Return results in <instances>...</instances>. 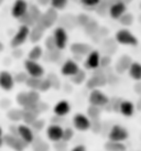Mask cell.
<instances>
[{
    "label": "cell",
    "mask_w": 141,
    "mask_h": 151,
    "mask_svg": "<svg viewBox=\"0 0 141 151\" xmlns=\"http://www.w3.org/2000/svg\"><path fill=\"white\" fill-rule=\"evenodd\" d=\"M115 38H116L117 42L119 43V44H122V45H129V46L138 45V39L128 29H120L119 31H117Z\"/></svg>",
    "instance_id": "1"
},
{
    "label": "cell",
    "mask_w": 141,
    "mask_h": 151,
    "mask_svg": "<svg viewBox=\"0 0 141 151\" xmlns=\"http://www.w3.org/2000/svg\"><path fill=\"white\" fill-rule=\"evenodd\" d=\"M29 34H30V27H28V25L25 24H21V27L18 29V31L13 35L11 41H10L11 47H13V49L20 47L29 39Z\"/></svg>",
    "instance_id": "2"
},
{
    "label": "cell",
    "mask_w": 141,
    "mask_h": 151,
    "mask_svg": "<svg viewBox=\"0 0 141 151\" xmlns=\"http://www.w3.org/2000/svg\"><path fill=\"white\" fill-rule=\"evenodd\" d=\"M58 10L55 8H53V7H50L45 12L42 13L41 19H40L39 22H37V23L42 25L44 29H49L51 27H53L54 23L58 21Z\"/></svg>",
    "instance_id": "3"
},
{
    "label": "cell",
    "mask_w": 141,
    "mask_h": 151,
    "mask_svg": "<svg viewBox=\"0 0 141 151\" xmlns=\"http://www.w3.org/2000/svg\"><path fill=\"white\" fill-rule=\"evenodd\" d=\"M129 137L128 130L126 129L124 127L119 126V125H114L109 130L108 134V139L112 141H124L127 140Z\"/></svg>",
    "instance_id": "4"
},
{
    "label": "cell",
    "mask_w": 141,
    "mask_h": 151,
    "mask_svg": "<svg viewBox=\"0 0 141 151\" xmlns=\"http://www.w3.org/2000/svg\"><path fill=\"white\" fill-rule=\"evenodd\" d=\"M4 142L8 146L9 148H11L13 150H23L24 148H27L28 143L24 142L19 136L16 134H9L4 136Z\"/></svg>",
    "instance_id": "5"
},
{
    "label": "cell",
    "mask_w": 141,
    "mask_h": 151,
    "mask_svg": "<svg viewBox=\"0 0 141 151\" xmlns=\"http://www.w3.org/2000/svg\"><path fill=\"white\" fill-rule=\"evenodd\" d=\"M88 99H89V104H91V105L103 107V106H106V104L109 101V97L105 93L101 92L100 89L94 88V89H91Z\"/></svg>",
    "instance_id": "6"
},
{
    "label": "cell",
    "mask_w": 141,
    "mask_h": 151,
    "mask_svg": "<svg viewBox=\"0 0 141 151\" xmlns=\"http://www.w3.org/2000/svg\"><path fill=\"white\" fill-rule=\"evenodd\" d=\"M25 72L29 74V76H34V77H42L44 75V68L41 64H39L37 61L33 60H25L24 62Z\"/></svg>",
    "instance_id": "7"
},
{
    "label": "cell",
    "mask_w": 141,
    "mask_h": 151,
    "mask_svg": "<svg viewBox=\"0 0 141 151\" xmlns=\"http://www.w3.org/2000/svg\"><path fill=\"white\" fill-rule=\"evenodd\" d=\"M53 37H54V41H55L56 49H58V50H64V49L66 47L67 40H68L67 32H66V30H65V28L58 27L56 29L54 30Z\"/></svg>",
    "instance_id": "8"
},
{
    "label": "cell",
    "mask_w": 141,
    "mask_h": 151,
    "mask_svg": "<svg viewBox=\"0 0 141 151\" xmlns=\"http://www.w3.org/2000/svg\"><path fill=\"white\" fill-rule=\"evenodd\" d=\"M91 119L84 114H76L73 118V125L79 131H86L91 129Z\"/></svg>",
    "instance_id": "9"
},
{
    "label": "cell",
    "mask_w": 141,
    "mask_h": 151,
    "mask_svg": "<svg viewBox=\"0 0 141 151\" xmlns=\"http://www.w3.org/2000/svg\"><path fill=\"white\" fill-rule=\"evenodd\" d=\"M29 4L25 0H16L11 7V16L16 19H20L23 14L28 12Z\"/></svg>",
    "instance_id": "10"
},
{
    "label": "cell",
    "mask_w": 141,
    "mask_h": 151,
    "mask_svg": "<svg viewBox=\"0 0 141 151\" xmlns=\"http://www.w3.org/2000/svg\"><path fill=\"white\" fill-rule=\"evenodd\" d=\"M109 16L115 19V20H119V18L124 14L126 11H127V4L124 2V0H119V1H116L115 4H112L109 9Z\"/></svg>",
    "instance_id": "11"
},
{
    "label": "cell",
    "mask_w": 141,
    "mask_h": 151,
    "mask_svg": "<svg viewBox=\"0 0 141 151\" xmlns=\"http://www.w3.org/2000/svg\"><path fill=\"white\" fill-rule=\"evenodd\" d=\"M100 53L97 50H91L87 55L85 60V66L91 70H96L100 66Z\"/></svg>",
    "instance_id": "12"
},
{
    "label": "cell",
    "mask_w": 141,
    "mask_h": 151,
    "mask_svg": "<svg viewBox=\"0 0 141 151\" xmlns=\"http://www.w3.org/2000/svg\"><path fill=\"white\" fill-rule=\"evenodd\" d=\"M63 132H64V128H62V126L56 125V124H52L46 129V136H47V138L50 139L51 141H53V142L62 140Z\"/></svg>",
    "instance_id": "13"
},
{
    "label": "cell",
    "mask_w": 141,
    "mask_h": 151,
    "mask_svg": "<svg viewBox=\"0 0 141 151\" xmlns=\"http://www.w3.org/2000/svg\"><path fill=\"white\" fill-rule=\"evenodd\" d=\"M14 77L9 72H0V87L6 92H10L14 86Z\"/></svg>",
    "instance_id": "14"
},
{
    "label": "cell",
    "mask_w": 141,
    "mask_h": 151,
    "mask_svg": "<svg viewBox=\"0 0 141 151\" xmlns=\"http://www.w3.org/2000/svg\"><path fill=\"white\" fill-rule=\"evenodd\" d=\"M18 136L28 145H31L34 141L33 130L28 125H19L18 126Z\"/></svg>",
    "instance_id": "15"
},
{
    "label": "cell",
    "mask_w": 141,
    "mask_h": 151,
    "mask_svg": "<svg viewBox=\"0 0 141 151\" xmlns=\"http://www.w3.org/2000/svg\"><path fill=\"white\" fill-rule=\"evenodd\" d=\"M107 83V77L103 73H96L91 76L89 80H87V87L89 89H94V88H98L101 86H105Z\"/></svg>",
    "instance_id": "16"
},
{
    "label": "cell",
    "mask_w": 141,
    "mask_h": 151,
    "mask_svg": "<svg viewBox=\"0 0 141 151\" xmlns=\"http://www.w3.org/2000/svg\"><path fill=\"white\" fill-rule=\"evenodd\" d=\"M46 29H44L42 25H40L39 23H35L33 27L30 28V34H29V39L32 43H37L42 38H43V34H44V31Z\"/></svg>",
    "instance_id": "17"
},
{
    "label": "cell",
    "mask_w": 141,
    "mask_h": 151,
    "mask_svg": "<svg viewBox=\"0 0 141 151\" xmlns=\"http://www.w3.org/2000/svg\"><path fill=\"white\" fill-rule=\"evenodd\" d=\"M79 70V66L77 63L73 61V60H67L65 63L63 64V66L61 67V73L64 76H73L76 72Z\"/></svg>",
    "instance_id": "18"
},
{
    "label": "cell",
    "mask_w": 141,
    "mask_h": 151,
    "mask_svg": "<svg viewBox=\"0 0 141 151\" xmlns=\"http://www.w3.org/2000/svg\"><path fill=\"white\" fill-rule=\"evenodd\" d=\"M91 50H93L91 46L86 44V43H73L70 45V51L73 52V54L79 55V56L87 55Z\"/></svg>",
    "instance_id": "19"
},
{
    "label": "cell",
    "mask_w": 141,
    "mask_h": 151,
    "mask_svg": "<svg viewBox=\"0 0 141 151\" xmlns=\"http://www.w3.org/2000/svg\"><path fill=\"white\" fill-rule=\"evenodd\" d=\"M53 110L55 116H58V117H64V116H66L67 114L70 113V103L67 101H60L58 103L55 104Z\"/></svg>",
    "instance_id": "20"
},
{
    "label": "cell",
    "mask_w": 141,
    "mask_h": 151,
    "mask_svg": "<svg viewBox=\"0 0 141 151\" xmlns=\"http://www.w3.org/2000/svg\"><path fill=\"white\" fill-rule=\"evenodd\" d=\"M136 110V106L130 101H121L119 105V113L124 117H131Z\"/></svg>",
    "instance_id": "21"
},
{
    "label": "cell",
    "mask_w": 141,
    "mask_h": 151,
    "mask_svg": "<svg viewBox=\"0 0 141 151\" xmlns=\"http://www.w3.org/2000/svg\"><path fill=\"white\" fill-rule=\"evenodd\" d=\"M132 63V60L129 58L128 55H122L120 59L117 61L116 63V71L119 74H122L124 72L128 71L130 64Z\"/></svg>",
    "instance_id": "22"
},
{
    "label": "cell",
    "mask_w": 141,
    "mask_h": 151,
    "mask_svg": "<svg viewBox=\"0 0 141 151\" xmlns=\"http://www.w3.org/2000/svg\"><path fill=\"white\" fill-rule=\"evenodd\" d=\"M128 73L132 80L140 82L141 81V64L138 62H132L128 68Z\"/></svg>",
    "instance_id": "23"
},
{
    "label": "cell",
    "mask_w": 141,
    "mask_h": 151,
    "mask_svg": "<svg viewBox=\"0 0 141 151\" xmlns=\"http://www.w3.org/2000/svg\"><path fill=\"white\" fill-rule=\"evenodd\" d=\"M37 110H25L23 109V117L22 120L27 124V125H32L35 120L37 119V115H39Z\"/></svg>",
    "instance_id": "24"
},
{
    "label": "cell",
    "mask_w": 141,
    "mask_h": 151,
    "mask_svg": "<svg viewBox=\"0 0 141 151\" xmlns=\"http://www.w3.org/2000/svg\"><path fill=\"white\" fill-rule=\"evenodd\" d=\"M83 28H84V30H85V32H86V33L89 34L91 37H93V35H95L96 32L99 30V25H98V22H96L95 20L89 19V21L84 25Z\"/></svg>",
    "instance_id": "25"
},
{
    "label": "cell",
    "mask_w": 141,
    "mask_h": 151,
    "mask_svg": "<svg viewBox=\"0 0 141 151\" xmlns=\"http://www.w3.org/2000/svg\"><path fill=\"white\" fill-rule=\"evenodd\" d=\"M17 103L18 105H20L22 108H24L29 105H35V104H31L29 98V94L28 92H21L17 95Z\"/></svg>",
    "instance_id": "26"
},
{
    "label": "cell",
    "mask_w": 141,
    "mask_h": 151,
    "mask_svg": "<svg viewBox=\"0 0 141 151\" xmlns=\"http://www.w3.org/2000/svg\"><path fill=\"white\" fill-rule=\"evenodd\" d=\"M7 117H8L11 122H20V120H22V117H23V108L10 109L8 113H7Z\"/></svg>",
    "instance_id": "27"
},
{
    "label": "cell",
    "mask_w": 141,
    "mask_h": 151,
    "mask_svg": "<svg viewBox=\"0 0 141 151\" xmlns=\"http://www.w3.org/2000/svg\"><path fill=\"white\" fill-rule=\"evenodd\" d=\"M105 149L110 151H121V150H126V146L121 141H112L109 140L107 143H105Z\"/></svg>",
    "instance_id": "28"
},
{
    "label": "cell",
    "mask_w": 141,
    "mask_h": 151,
    "mask_svg": "<svg viewBox=\"0 0 141 151\" xmlns=\"http://www.w3.org/2000/svg\"><path fill=\"white\" fill-rule=\"evenodd\" d=\"M43 55V50L40 45L33 46L31 50H30L29 54H28V59L33 60V61H39Z\"/></svg>",
    "instance_id": "29"
},
{
    "label": "cell",
    "mask_w": 141,
    "mask_h": 151,
    "mask_svg": "<svg viewBox=\"0 0 141 151\" xmlns=\"http://www.w3.org/2000/svg\"><path fill=\"white\" fill-rule=\"evenodd\" d=\"M70 81L76 85H79V84H82V83H84V82L86 81V73H85V71L79 68L74 75L70 76Z\"/></svg>",
    "instance_id": "30"
},
{
    "label": "cell",
    "mask_w": 141,
    "mask_h": 151,
    "mask_svg": "<svg viewBox=\"0 0 141 151\" xmlns=\"http://www.w3.org/2000/svg\"><path fill=\"white\" fill-rule=\"evenodd\" d=\"M100 114H101V108L99 106H96V105H91L87 108V116L91 119H97L99 118Z\"/></svg>",
    "instance_id": "31"
},
{
    "label": "cell",
    "mask_w": 141,
    "mask_h": 151,
    "mask_svg": "<svg viewBox=\"0 0 141 151\" xmlns=\"http://www.w3.org/2000/svg\"><path fill=\"white\" fill-rule=\"evenodd\" d=\"M42 77H34V76H29L28 80L25 81V84L31 89H37L39 91V86L41 83Z\"/></svg>",
    "instance_id": "32"
},
{
    "label": "cell",
    "mask_w": 141,
    "mask_h": 151,
    "mask_svg": "<svg viewBox=\"0 0 141 151\" xmlns=\"http://www.w3.org/2000/svg\"><path fill=\"white\" fill-rule=\"evenodd\" d=\"M29 13L31 14V17L34 19V21H35V23L37 22H39V20L41 19L42 17V13L41 12V10L39 9V7L37 6H35V4H31V6H29Z\"/></svg>",
    "instance_id": "33"
},
{
    "label": "cell",
    "mask_w": 141,
    "mask_h": 151,
    "mask_svg": "<svg viewBox=\"0 0 141 151\" xmlns=\"http://www.w3.org/2000/svg\"><path fill=\"white\" fill-rule=\"evenodd\" d=\"M19 20H20V22L22 23V24L28 25V27H30V28H31V27H33V25L35 24V21H34L33 18L31 17V14L29 13V11L25 13V14H23Z\"/></svg>",
    "instance_id": "34"
},
{
    "label": "cell",
    "mask_w": 141,
    "mask_h": 151,
    "mask_svg": "<svg viewBox=\"0 0 141 151\" xmlns=\"http://www.w3.org/2000/svg\"><path fill=\"white\" fill-rule=\"evenodd\" d=\"M67 2H68V0H51L50 4L51 7L55 8L56 10H62L66 7Z\"/></svg>",
    "instance_id": "35"
},
{
    "label": "cell",
    "mask_w": 141,
    "mask_h": 151,
    "mask_svg": "<svg viewBox=\"0 0 141 151\" xmlns=\"http://www.w3.org/2000/svg\"><path fill=\"white\" fill-rule=\"evenodd\" d=\"M119 22H120L122 25H130L132 24L133 22V16L130 14V13L124 12L120 18H119Z\"/></svg>",
    "instance_id": "36"
},
{
    "label": "cell",
    "mask_w": 141,
    "mask_h": 151,
    "mask_svg": "<svg viewBox=\"0 0 141 151\" xmlns=\"http://www.w3.org/2000/svg\"><path fill=\"white\" fill-rule=\"evenodd\" d=\"M51 87H52V84H51V81L49 80V77L47 78H42L40 86H39V91L40 92H47Z\"/></svg>",
    "instance_id": "37"
},
{
    "label": "cell",
    "mask_w": 141,
    "mask_h": 151,
    "mask_svg": "<svg viewBox=\"0 0 141 151\" xmlns=\"http://www.w3.org/2000/svg\"><path fill=\"white\" fill-rule=\"evenodd\" d=\"M29 94V98L31 104H37L40 101V94L37 92V89H31L28 92Z\"/></svg>",
    "instance_id": "38"
},
{
    "label": "cell",
    "mask_w": 141,
    "mask_h": 151,
    "mask_svg": "<svg viewBox=\"0 0 141 151\" xmlns=\"http://www.w3.org/2000/svg\"><path fill=\"white\" fill-rule=\"evenodd\" d=\"M14 77V82L16 83H25V81L28 80V77H29V74L27 73V72H20V73H18L16 76H13Z\"/></svg>",
    "instance_id": "39"
},
{
    "label": "cell",
    "mask_w": 141,
    "mask_h": 151,
    "mask_svg": "<svg viewBox=\"0 0 141 151\" xmlns=\"http://www.w3.org/2000/svg\"><path fill=\"white\" fill-rule=\"evenodd\" d=\"M76 21H77V24L84 27V25L89 21V17H88L87 14H85V13H81V14H78L76 17Z\"/></svg>",
    "instance_id": "40"
},
{
    "label": "cell",
    "mask_w": 141,
    "mask_h": 151,
    "mask_svg": "<svg viewBox=\"0 0 141 151\" xmlns=\"http://www.w3.org/2000/svg\"><path fill=\"white\" fill-rule=\"evenodd\" d=\"M74 137V130L70 129V128H65L64 129V132H63V138L62 140L64 141H70V139Z\"/></svg>",
    "instance_id": "41"
},
{
    "label": "cell",
    "mask_w": 141,
    "mask_h": 151,
    "mask_svg": "<svg viewBox=\"0 0 141 151\" xmlns=\"http://www.w3.org/2000/svg\"><path fill=\"white\" fill-rule=\"evenodd\" d=\"M45 47L49 51L56 49V45H55V41H54L53 35H50V37H47V38L45 39Z\"/></svg>",
    "instance_id": "42"
},
{
    "label": "cell",
    "mask_w": 141,
    "mask_h": 151,
    "mask_svg": "<svg viewBox=\"0 0 141 151\" xmlns=\"http://www.w3.org/2000/svg\"><path fill=\"white\" fill-rule=\"evenodd\" d=\"M79 1H81V4L86 7H97L101 0H79Z\"/></svg>",
    "instance_id": "43"
},
{
    "label": "cell",
    "mask_w": 141,
    "mask_h": 151,
    "mask_svg": "<svg viewBox=\"0 0 141 151\" xmlns=\"http://www.w3.org/2000/svg\"><path fill=\"white\" fill-rule=\"evenodd\" d=\"M60 51L58 49H54V50H51L49 51L50 53H49V55H50V59L52 62H55V61H58V58L61 56V53H60Z\"/></svg>",
    "instance_id": "44"
},
{
    "label": "cell",
    "mask_w": 141,
    "mask_h": 151,
    "mask_svg": "<svg viewBox=\"0 0 141 151\" xmlns=\"http://www.w3.org/2000/svg\"><path fill=\"white\" fill-rule=\"evenodd\" d=\"M31 126L33 127L35 130H41L42 128L44 127V122H43V120H41V119H37V120H35V122H34Z\"/></svg>",
    "instance_id": "45"
},
{
    "label": "cell",
    "mask_w": 141,
    "mask_h": 151,
    "mask_svg": "<svg viewBox=\"0 0 141 151\" xmlns=\"http://www.w3.org/2000/svg\"><path fill=\"white\" fill-rule=\"evenodd\" d=\"M34 149H37V150H47L49 149V146L46 145V143H44V141H42V140H40V142H39V145H34Z\"/></svg>",
    "instance_id": "46"
},
{
    "label": "cell",
    "mask_w": 141,
    "mask_h": 151,
    "mask_svg": "<svg viewBox=\"0 0 141 151\" xmlns=\"http://www.w3.org/2000/svg\"><path fill=\"white\" fill-rule=\"evenodd\" d=\"M112 62V59L109 56H105V58H101L100 59V66H108Z\"/></svg>",
    "instance_id": "47"
},
{
    "label": "cell",
    "mask_w": 141,
    "mask_h": 151,
    "mask_svg": "<svg viewBox=\"0 0 141 151\" xmlns=\"http://www.w3.org/2000/svg\"><path fill=\"white\" fill-rule=\"evenodd\" d=\"M49 80L51 81L52 87L54 86V83H56V85H58V87H60V80H58V77H56L55 75H53V74H51V75L49 76Z\"/></svg>",
    "instance_id": "48"
},
{
    "label": "cell",
    "mask_w": 141,
    "mask_h": 151,
    "mask_svg": "<svg viewBox=\"0 0 141 151\" xmlns=\"http://www.w3.org/2000/svg\"><path fill=\"white\" fill-rule=\"evenodd\" d=\"M72 150L73 151H84V150H86V147H85L84 145H76L75 147H73Z\"/></svg>",
    "instance_id": "49"
},
{
    "label": "cell",
    "mask_w": 141,
    "mask_h": 151,
    "mask_svg": "<svg viewBox=\"0 0 141 151\" xmlns=\"http://www.w3.org/2000/svg\"><path fill=\"white\" fill-rule=\"evenodd\" d=\"M50 1L51 0H37V2L40 4V6H46V4H50Z\"/></svg>",
    "instance_id": "50"
},
{
    "label": "cell",
    "mask_w": 141,
    "mask_h": 151,
    "mask_svg": "<svg viewBox=\"0 0 141 151\" xmlns=\"http://www.w3.org/2000/svg\"><path fill=\"white\" fill-rule=\"evenodd\" d=\"M4 137H2V136H1V137H0V148L2 147V145H4Z\"/></svg>",
    "instance_id": "51"
},
{
    "label": "cell",
    "mask_w": 141,
    "mask_h": 151,
    "mask_svg": "<svg viewBox=\"0 0 141 151\" xmlns=\"http://www.w3.org/2000/svg\"><path fill=\"white\" fill-rule=\"evenodd\" d=\"M138 109H141V98L138 101Z\"/></svg>",
    "instance_id": "52"
},
{
    "label": "cell",
    "mask_w": 141,
    "mask_h": 151,
    "mask_svg": "<svg viewBox=\"0 0 141 151\" xmlns=\"http://www.w3.org/2000/svg\"><path fill=\"white\" fill-rule=\"evenodd\" d=\"M2 50H4V44L2 42H0V52H2Z\"/></svg>",
    "instance_id": "53"
},
{
    "label": "cell",
    "mask_w": 141,
    "mask_h": 151,
    "mask_svg": "<svg viewBox=\"0 0 141 151\" xmlns=\"http://www.w3.org/2000/svg\"><path fill=\"white\" fill-rule=\"evenodd\" d=\"M2 134H4V132H2V129H1V127H0V137L2 136Z\"/></svg>",
    "instance_id": "54"
},
{
    "label": "cell",
    "mask_w": 141,
    "mask_h": 151,
    "mask_svg": "<svg viewBox=\"0 0 141 151\" xmlns=\"http://www.w3.org/2000/svg\"><path fill=\"white\" fill-rule=\"evenodd\" d=\"M130 1H132V0H124V2H126V4H128Z\"/></svg>",
    "instance_id": "55"
},
{
    "label": "cell",
    "mask_w": 141,
    "mask_h": 151,
    "mask_svg": "<svg viewBox=\"0 0 141 151\" xmlns=\"http://www.w3.org/2000/svg\"><path fill=\"white\" fill-rule=\"evenodd\" d=\"M2 2H4V0H0V6L2 4Z\"/></svg>",
    "instance_id": "56"
},
{
    "label": "cell",
    "mask_w": 141,
    "mask_h": 151,
    "mask_svg": "<svg viewBox=\"0 0 141 151\" xmlns=\"http://www.w3.org/2000/svg\"><path fill=\"white\" fill-rule=\"evenodd\" d=\"M140 8H141V2H140Z\"/></svg>",
    "instance_id": "57"
}]
</instances>
